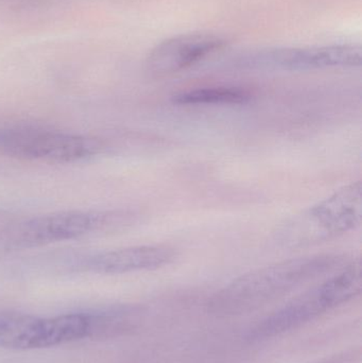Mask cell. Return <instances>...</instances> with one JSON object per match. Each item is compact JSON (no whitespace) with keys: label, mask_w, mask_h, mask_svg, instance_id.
<instances>
[{"label":"cell","mask_w":362,"mask_h":363,"mask_svg":"<svg viewBox=\"0 0 362 363\" xmlns=\"http://www.w3.org/2000/svg\"><path fill=\"white\" fill-rule=\"evenodd\" d=\"M344 262V256L318 254L251 271L214 294L208 304V313L219 318L246 315L338 269Z\"/></svg>","instance_id":"obj_1"},{"label":"cell","mask_w":362,"mask_h":363,"mask_svg":"<svg viewBox=\"0 0 362 363\" xmlns=\"http://www.w3.org/2000/svg\"><path fill=\"white\" fill-rule=\"evenodd\" d=\"M133 211H66L47 213L0 228V252L25 251L51 243L74 240L98 232H115L133 225Z\"/></svg>","instance_id":"obj_2"},{"label":"cell","mask_w":362,"mask_h":363,"mask_svg":"<svg viewBox=\"0 0 362 363\" xmlns=\"http://www.w3.org/2000/svg\"><path fill=\"white\" fill-rule=\"evenodd\" d=\"M361 262L357 258L331 279L310 288L259 321L249 330L247 338L251 342H259L297 330L350 302L361 294Z\"/></svg>","instance_id":"obj_3"},{"label":"cell","mask_w":362,"mask_h":363,"mask_svg":"<svg viewBox=\"0 0 362 363\" xmlns=\"http://www.w3.org/2000/svg\"><path fill=\"white\" fill-rule=\"evenodd\" d=\"M361 219L362 186L355 182L291 218L278 228L276 240L289 247H307L355 230Z\"/></svg>","instance_id":"obj_4"},{"label":"cell","mask_w":362,"mask_h":363,"mask_svg":"<svg viewBox=\"0 0 362 363\" xmlns=\"http://www.w3.org/2000/svg\"><path fill=\"white\" fill-rule=\"evenodd\" d=\"M103 149L89 136L27 123L0 125V155L23 161L74 164L91 159Z\"/></svg>","instance_id":"obj_5"},{"label":"cell","mask_w":362,"mask_h":363,"mask_svg":"<svg viewBox=\"0 0 362 363\" xmlns=\"http://www.w3.org/2000/svg\"><path fill=\"white\" fill-rule=\"evenodd\" d=\"M93 338V313H72L51 318L0 311V347L46 349Z\"/></svg>","instance_id":"obj_6"},{"label":"cell","mask_w":362,"mask_h":363,"mask_svg":"<svg viewBox=\"0 0 362 363\" xmlns=\"http://www.w3.org/2000/svg\"><path fill=\"white\" fill-rule=\"evenodd\" d=\"M227 40L215 33H186L159 43L149 53L146 66L153 76H169L199 63L227 46Z\"/></svg>","instance_id":"obj_7"},{"label":"cell","mask_w":362,"mask_h":363,"mask_svg":"<svg viewBox=\"0 0 362 363\" xmlns=\"http://www.w3.org/2000/svg\"><path fill=\"white\" fill-rule=\"evenodd\" d=\"M255 60L263 65L286 70L356 67L361 65L362 50L354 44L276 49L261 53Z\"/></svg>","instance_id":"obj_8"},{"label":"cell","mask_w":362,"mask_h":363,"mask_svg":"<svg viewBox=\"0 0 362 363\" xmlns=\"http://www.w3.org/2000/svg\"><path fill=\"white\" fill-rule=\"evenodd\" d=\"M176 253L168 247L137 245L95 254L83 259L80 268L95 274L118 275L157 270L174 262Z\"/></svg>","instance_id":"obj_9"},{"label":"cell","mask_w":362,"mask_h":363,"mask_svg":"<svg viewBox=\"0 0 362 363\" xmlns=\"http://www.w3.org/2000/svg\"><path fill=\"white\" fill-rule=\"evenodd\" d=\"M251 100V95L246 89L239 87H202L181 91L172 97V102L181 106H204V104H218V106H237L246 104Z\"/></svg>","instance_id":"obj_10"},{"label":"cell","mask_w":362,"mask_h":363,"mask_svg":"<svg viewBox=\"0 0 362 363\" xmlns=\"http://www.w3.org/2000/svg\"><path fill=\"white\" fill-rule=\"evenodd\" d=\"M59 0H0L1 6L14 11H38L55 6Z\"/></svg>","instance_id":"obj_11"}]
</instances>
